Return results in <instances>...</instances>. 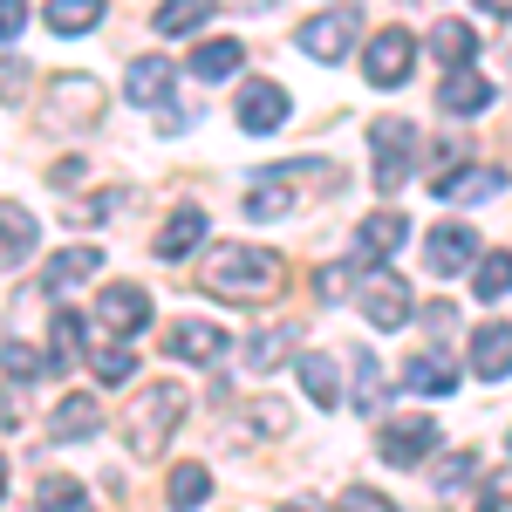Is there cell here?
<instances>
[{"mask_svg": "<svg viewBox=\"0 0 512 512\" xmlns=\"http://www.w3.org/2000/svg\"><path fill=\"white\" fill-rule=\"evenodd\" d=\"M35 499H41V506H69V512H76L82 506V485H76V478H55V472H48L35 485Z\"/></svg>", "mask_w": 512, "mask_h": 512, "instance_id": "d590c367", "label": "cell"}, {"mask_svg": "<svg viewBox=\"0 0 512 512\" xmlns=\"http://www.w3.org/2000/svg\"><path fill=\"white\" fill-rule=\"evenodd\" d=\"M212 7H219V0H164L158 7V35H192V28H205Z\"/></svg>", "mask_w": 512, "mask_h": 512, "instance_id": "f1b7e54d", "label": "cell"}, {"mask_svg": "<svg viewBox=\"0 0 512 512\" xmlns=\"http://www.w3.org/2000/svg\"><path fill=\"white\" fill-rule=\"evenodd\" d=\"M96 321H103V328H117V335L144 328V321H151V301H144V287H103V294H96Z\"/></svg>", "mask_w": 512, "mask_h": 512, "instance_id": "9a60e30c", "label": "cell"}, {"mask_svg": "<svg viewBox=\"0 0 512 512\" xmlns=\"http://www.w3.org/2000/svg\"><path fill=\"white\" fill-rule=\"evenodd\" d=\"M178 417H185V390H178V383H151V390L130 403V417H123V444H130L137 458H158L164 437L178 431Z\"/></svg>", "mask_w": 512, "mask_h": 512, "instance_id": "7a4b0ae2", "label": "cell"}, {"mask_svg": "<svg viewBox=\"0 0 512 512\" xmlns=\"http://www.w3.org/2000/svg\"><path fill=\"white\" fill-rule=\"evenodd\" d=\"M424 328H431V335H451V328H458V308H444V301H437L431 315H424Z\"/></svg>", "mask_w": 512, "mask_h": 512, "instance_id": "b9f144b4", "label": "cell"}, {"mask_svg": "<svg viewBox=\"0 0 512 512\" xmlns=\"http://www.w3.org/2000/svg\"><path fill=\"white\" fill-rule=\"evenodd\" d=\"M410 151H417V130L403 117H383L369 130V158H376V185H383V192H396V185L410 178Z\"/></svg>", "mask_w": 512, "mask_h": 512, "instance_id": "3957f363", "label": "cell"}, {"mask_svg": "<svg viewBox=\"0 0 512 512\" xmlns=\"http://www.w3.org/2000/svg\"><path fill=\"white\" fill-rule=\"evenodd\" d=\"M315 294H321V301H342V294H349V274H342V267H321V274H315Z\"/></svg>", "mask_w": 512, "mask_h": 512, "instance_id": "f35d334b", "label": "cell"}, {"mask_svg": "<svg viewBox=\"0 0 512 512\" xmlns=\"http://www.w3.org/2000/svg\"><path fill=\"white\" fill-rule=\"evenodd\" d=\"M410 62H417V35L410 28H383V35L369 41V55H362V76L376 82V89H403Z\"/></svg>", "mask_w": 512, "mask_h": 512, "instance_id": "277c9868", "label": "cell"}, {"mask_svg": "<svg viewBox=\"0 0 512 512\" xmlns=\"http://www.w3.org/2000/svg\"><path fill=\"white\" fill-rule=\"evenodd\" d=\"M198 239H205V212L198 205H178L158 233V260H185V253H198Z\"/></svg>", "mask_w": 512, "mask_h": 512, "instance_id": "ffe728a7", "label": "cell"}, {"mask_svg": "<svg viewBox=\"0 0 512 512\" xmlns=\"http://www.w3.org/2000/svg\"><path fill=\"white\" fill-rule=\"evenodd\" d=\"M89 274H103V253H96V246H69V253H55V260L41 267V287H48V294H69V287L89 280Z\"/></svg>", "mask_w": 512, "mask_h": 512, "instance_id": "ac0fdd59", "label": "cell"}, {"mask_svg": "<svg viewBox=\"0 0 512 512\" xmlns=\"http://www.w3.org/2000/svg\"><path fill=\"white\" fill-rule=\"evenodd\" d=\"M239 62H246V48H239L233 35H219V41H198V55H192V76H205V82H226V76H239Z\"/></svg>", "mask_w": 512, "mask_h": 512, "instance_id": "cb8c5ba5", "label": "cell"}, {"mask_svg": "<svg viewBox=\"0 0 512 512\" xmlns=\"http://www.w3.org/2000/svg\"><path fill=\"white\" fill-rule=\"evenodd\" d=\"M431 192L451 198V205H485V198L506 192V171H492V164H458V171H437Z\"/></svg>", "mask_w": 512, "mask_h": 512, "instance_id": "ba28073f", "label": "cell"}, {"mask_svg": "<svg viewBox=\"0 0 512 512\" xmlns=\"http://www.w3.org/2000/svg\"><path fill=\"white\" fill-rule=\"evenodd\" d=\"M301 390H308V403H321V410H335V403H342V376H335V355H321V349L301 355Z\"/></svg>", "mask_w": 512, "mask_h": 512, "instance_id": "603a6c76", "label": "cell"}, {"mask_svg": "<svg viewBox=\"0 0 512 512\" xmlns=\"http://www.w3.org/2000/svg\"><path fill=\"white\" fill-rule=\"evenodd\" d=\"M301 55H315V62H342L355 41V14L342 7V14H315V21H301Z\"/></svg>", "mask_w": 512, "mask_h": 512, "instance_id": "7c38bea8", "label": "cell"}, {"mask_svg": "<svg viewBox=\"0 0 512 512\" xmlns=\"http://www.w3.org/2000/svg\"><path fill=\"white\" fill-rule=\"evenodd\" d=\"M103 110V89L89 76H62L55 82V96H48V123H62V130H89Z\"/></svg>", "mask_w": 512, "mask_h": 512, "instance_id": "9c48e42d", "label": "cell"}, {"mask_svg": "<svg viewBox=\"0 0 512 512\" xmlns=\"http://www.w3.org/2000/svg\"><path fill=\"white\" fill-rule=\"evenodd\" d=\"M431 48H437V62H444V69H458V62H472V55H478V35L465 28V21H437Z\"/></svg>", "mask_w": 512, "mask_h": 512, "instance_id": "4316f807", "label": "cell"}, {"mask_svg": "<svg viewBox=\"0 0 512 512\" xmlns=\"http://www.w3.org/2000/svg\"><path fill=\"white\" fill-rule=\"evenodd\" d=\"M287 205H294L287 185H253V192H246V219H280Z\"/></svg>", "mask_w": 512, "mask_h": 512, "instance_id": "d6a6232c", "label": "cell"}, {"mask_svg": "<svg viewBox=\"0 0 512 512\" xmlns=\"http://www.w3.org/2000/svg\"><path fill=\"white\" fill-rule=\"evenodd\" d=\"M355 410H383V369L369 349H355Z\"/></svg>", "mask_w": 512, "mask_h": 512, "instance_id": "1f68e13d", "label": "cell"}, {"mask_svg": "<svg viewBox=\"0 0 512 512\" xmlns=\"http://www.w3.org/2000/svg\"><path fill=\"white\" fill-rule=\"evenodd\" d=\"M82 342V315H69V308H55V355H69Z\"/></svg>", "mask_w": 512, "mask_h": 512, "instance_id": "8d00e7d4", "label": "cell"}, {"mask_svg": "<svg viewBox=\"0 0 512 512\" xmlns=\"http://www.w3.org/2000/svg\"><path fill=\"white\" fill-rule=\"evenodd\" d=\"M478 7H485V14H512V0H478Z\"/></svg>", "mask_w": 512, "mask_h": 512, "instance_id": "ee69618b", "label": "cell"}, {"mask_svg": "<svg viewBox=\"0 0 512 512\" xmlns=\"http://www.w3.org/2000/svg\"><path fill=\"white\" fill-rule=\"evenodd\" d=\"M82 178H89V164H82V158H62V164H55V178H48V185H62V192H69V185H82Z\"/></svg>", "mask_w": 512, "mask_h": 512, "instance_id": "60d3db41", "label": "cell"}, {"mask_svg": "<svg viewBox=\"0 0 512 512\" xmlns=\"http://www.w3.org/2000/svg\"><path fill=\"white\" fill-rule=\"evenodd\" d=\"M472 369L485 376V383L512 376V328H506V321H485V328L472 335Z\"/></svg>", "mask_w": 512, "mask_h": 512, "instance_id": "2e32d148", "label": "cell"}, {"mask_svg": "<svg viewBox=\"0 0 512 512\" xmlns=\"http://www.w3.org/2000/svg\"><path fill=\"white\" fill-rule=\"evenodd\" d=\"M280 362H287V335H246V349H239L246 376H274Z\"/></svg>", "mask_w": 512, "mask_h": 512, "instance_id": "83f0119b", "label": "cell"}, {"mask_svg": "<svg viewBox=\"0 0 512 512\" xmlns=\"http://www.w3.org/2000/svg\"><path fill=\"white\" fill-rule=\"evenodd\" d=\"M96 424H103V396L76 390V396H62V403H55V417H48V437H55V444H69V437H89Z\"/></svg>", "mask_w": 512, "mask_h": 512, "instance_id": "5bb4252c", "label": "cell"}, {"mask_svg": "<svg viewBox=\"0 0 512 512\" xmlns=\"http://www.w3.org/2000/svg\"><path fill=\"white\" fill-rule=\"evenodd\" d=\"M0 492H7V458H0Z\"/></svg>", "mask_w": 512, "mask_h": 512, "instance_id": "f6af8a7d", "label": "cell"}, {"mask_svg": "<svg viewBox=\"0 0 512 512\" xmlns=\"http://www.w3.org/2000/svg\"><path fill=\"white\" fill-rule=\"evenodd\" d=\"M226 328H212V321H171V335H164V349L178 355V362H219L226 355Z\"/></svg>", "mask_w": 512, "mask_h": 512, "instance_id": "4fadbf2b", "label": "cell"}, {"mask_svg": "<svg viewBox=\"0 0 512 512\" xmlns=\"http://www.w3.org/2000/svg\"><path fill=\"white\" fill-rule=\"evenodd\" d=\"M287 89L280 82H246L239 89V110H233V123L246 130V137H274V130H287Z\"/></svg>", "mask_w": 512, "mask_h": 512, "instance_id": "5b68a950", "label": "cell"}, {"mask_svg": "<svg viewBox=\"0 0 512 512\" xmlns=\"http://www.w3.org/2000/svg\"><path fill=\"white\" fill-rule=\"evenodd\" d=\"M424 260H431V274L444 280V274H465L478 260V233L472 226H458V219H444L431 239H424Z\"/></svg>", "mask_w": 512, "mask_h": 512, "instance_id": "8fae6325", "label": "cell"}, {"mask_svg": "<svg viewBox=\"0 0 512 512\" xmlns=\"http://www.w3.org/2000/svg\"><path fill=\"white\" fill-rule=\"evenodd\" d=\"M437 110H451V117H478V110H492V76L472 69V62H458L451 76L437 82Z\"/></svg>", "mask_w": 512, "mask_h": 512, "instance_id": "30bf717a", "label": "cell"}, {"mask_svg": "<svg viewBox=\"0 0 512 512\" xmlns=\"http://www.w3.org/2000/svg\"><path fill=\"white\" fill-rule=\"evenodd\" d=\"M280 274H287V267H280L274 253H260V246H219V253L205 260V280H198V287H205L212 301H239V308H246V301L280 294Z\"/></svg>", "mask_w": 512, "mask_h": 512, "instance_id": "6da1fadb", "label": "cell"}, {"mask_svg": "<svg viewBox=\"0 0 512 512\" xmlns=\"http://www.w3.org/2000/svg\"><path fill=\"white\" fill-rule=\"evenodd\" d=\"M164 492H171V506H205V492H212V472H205V465H178V472L164 478Z\"/></svg>", "mask_w": 512, "mask_h": 512, "instance_id": "4dcf8cb0", "label": "cell"}, {"mask_svg": "<svg viewBox=\"0 0 512 512\" xmlns=\"http://www.w3.org/2000/svg\"><path fill=\"white\" fill-rule=\"evenodd\" d=\"M0 369L21 376V383H35V376H48V355L28 349V342H14V335H0Z\"/></svg>", "mask_w": 512, "mask_h": 512, "instance_id": "f546056e", "label": "cell"}, {"mask_svg": "<svg viewBox=\"0 0 512 512\" xmlns=\"http://www.w3.org/2000/svg\"><path fill=\"white\" fill-rule=\"evenodd\" d=\"M355 301H362V321H369V328H403V321H410V287L396 274H369L355 287Z\"/></svg>", "mask_w": 512, "mask_h": 512, "instance_id": "52a82bcc", "label": "cell"}, {"mask_svg": "<svg viewBox=\"0 0 512 512\" xmlns=\"http://www.w3.org/2000/svg\"><path fill=\"white\" fill-rule=\"evenodd\" d=\"M123 89H130V103H171V89H178V69H171V62H158V55H144V62H130Z\"/></svg>", "mask_w": 512, "mask_h": 512, "instance_id": "d6986e66", "label": "cell"}, {"mask_svg": "<svg viewBox=\"0 0 512 512\" xmlns=\"http://www.w3.org/2000/svg\"><path fill=\"white\" fill-rule=\"evenodd\" d=\"M403 239H410V219H403V212H369L362 233H355V253H362V260H390Z\"/></svg>", "mask_w": 512, "mask_h": 512, "instance_id": "e0dca14e", "label": "cell"}, {"mask_svg": "<svg viewBox=\"0 0 512 512\" xmlns=\"http://www.w3.org/2000/svg\"><path fill=\"white\" fill-rule=\"evenodd\" d=\"M472 294L478 301H506L512 294V253H485V260H472Z\"/></svg>", "mask_w": 512, "mask_h": 512, "instance_id": "484cf974", "label": "cell"}, {"mask_svg": "<svg viewBox=\"0 0 512 512\" xmlns=\"http://www.w3.org/2000/svg\"><path fill=\"white\" fill-rule=\"evenodd\" d=\"M472 472H478V458H472V451H458V458H444V472H437V492H444V499H458V492L472 485Z\"/></svg>", "mask_w": 512, "mask_h": 512, "instance_id": "e575fe53", "label": "cell"}, {"mask_svg": "<svg viewBox=\"0 0 512 512\" xmlns=\"http://www.w3.org/2000/svg\"><path fill=\"white\" fill-rule=\"evenodd\" d=\"M55 35H89L96 21H103V0H48V14H41Z\"/></svg>", "mask_w": 512, "mask_h": 512, "instance_id": "d4e9b609", "label": "cell"}, {"mask_svg": "<svg viewBox=\"0 0 512 512\" xmlns=\"http://www.w3.org/2000/svg\"><path fill=\"white\" fill-rule=\"evenodd\" d=\"M342 506H355V512H383L390 499H383V492H369V485H349V492H342Z\"/></svg>", "mask_w": 512, "mask_h": 512, "instance_id": "ab89813d", "label": "cell"}, {"mask_svg": "<svg viewBox=\"0 0 512 512\" xmlns=\"http://www.w3.org/2000/svg\"><path fill=\"white\" fill-rule=\"evenodd\" d=\"M403 383H410L417 396H451L458 390V362H451V355H410Z\"/></svg>", "mask_w": 512, "mask_h": 512, "instance_id": "7402d4cb", "label": "cell"}, {"mask_svg": "<svg viewBox=\"0 0 512 512\" xmlns=\"http://www.w3.org/2000/svg\"><path fill=\"white\" fill-rule=\"evenodd\" d=\"M89 362H96V376H103V383H123V376L137 369V355L123 349V342H103V349H89Z\"/></svg>", "mask_w": 512, "mask_h": 512, "instance_id": "836d02e7", "label": "cell"}, {"mask_svg": "<svg viewBox=\"0 0 512 512\" xmlns=\"http://www.w3.org/2000/svg\"><path fill=\"white\" fill-rule=\"evenodd\" d=\"M35 253V212L28 205H0V267H21Z\"/></svg>", "mask_w": 512, "mask_h": 512, "instance_id": "44dd1931", "label": "cell"}, {"mask_svg": "<svg viewBox=\"0 0 512 512\" xmlns=\"http://www.w3.org/2000/svg\"><path fill=\"white\" fill-rule=\"evenodd\" d=\"M21 69L28 62H0V96H21Z\"/></svg>", "mask_w": 512, "mask_h": 512, "instance_id": "7bdbcfd3", "label": "cell"}, {"mask_svg": "<svg viewBox=\"0 0 512 512\" xmlns=\"http://www.w3.org/2000/svg\"><path fill=\"white\" fill-rule=\"evenodd\" d=\"M28 28V0H0V41H14Z\"/></svg>", "mask_w": 512, "mask_h": 512, "instance_id": "74e56055", "label": "cell"}, {"mask_svg": "<svg viewBox=\"0 0 512 512\" xmlns=\"http://www.w3.org/2000/svg\"><path fill=\"white\" fill-rule=\"evenodd\" d=\"M376 451L390 465H424V451H437V417H390V424H376Z\"/></svg>", "mask_w": 512, "mask_h": 512, "instance_id": "8992f818", "label": "cell"}]
</instances>
